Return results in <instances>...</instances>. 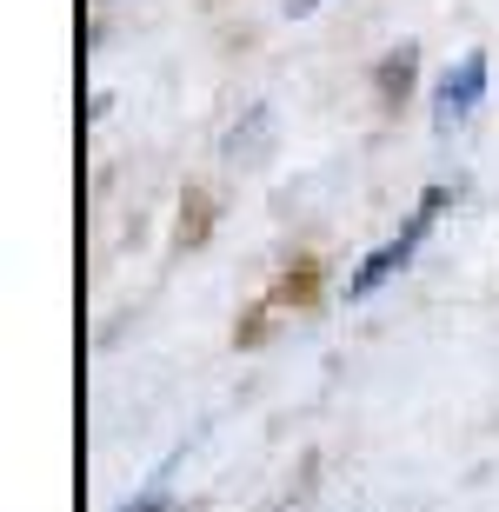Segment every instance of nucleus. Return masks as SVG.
<instances>
[{"instance_id":"20e7f679","label":"nucleus","mask_w":499,"mask_h":512,"mask_svg":"<svg viewBox=\"0 0 499 512\" xmlns=\"http://www.w3.org/2000/svg\"><path fill=\"white\" fill-rule=\"evenodd\" d=\"M167 506H173L167 493H147V499H140V506H120V512H167Z\"/></svg>"},{"instance_id":"f257e3e1","label":"nucleus","mask_w":499,"mask_h":512,"mask_svg":"<svg viewBox=\"0 0 499 512\" xmlns=\"http://www.w3.org/2000/svg\"><path fill=\"white\" fill-rule=\"evenodd\" d=\"M446 200H453V180H433V187L420 193L413 220H406V227L393 233V240H380V247H373L360 266H353V280H346V300H373V293H380V286L393 280V273H406V266H413V253H420V240H426V227L440 220Z\"/></svg>"},{"instance_id":"7ed1b4c3","label":"nucleus","mask_w":499,"mask_h":512,"mask_svg":"<svg viewBox=\"0 0 499 512\" xmlns=\"http://www.w3.org/2000/svg\"><path fill=\"white\" fill-rule=\"evenodd\" d=\"M413 47H400V54H386V67H380V94H406L413 87Z\"/></svg>"},{"instance_id":"f03ea898","label":"nucleus","mask_w":499,"mask_h":512,"mask_svg":"<svg viewBox=\"0 0 499 512\" xmlns=\"http://www.w3.org/2000/svg\"><path fill=\"white\" fill-rule=\"evenodd\" d=\"M480 100H486V54L473 47V54H460V67H446L440 94H433V127L453 133L460 120L480 114Z\"/></svg>"},{"instance_id":"39448f33","label":"nucleus","mask_w":499,"mask_h":512,"mask_svg":"<svg viewBox=\"0 0 499 512\" xmlns=\"http://www.w3.org/2000/svg\"><path fill=\"white\" fill-rule=\"evenodd\" d=\"M300 7H320V0H300Z\"/></svg>"}]
</instances>
